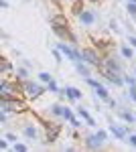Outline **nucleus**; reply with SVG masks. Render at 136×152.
Segmentation results:
<instances>
[{
  "mask_svg": "<svg viewBox=\"0 0 136 152\" xmlns=\"http://www.w3.org/2000/svg\"><path fill=\"white\" fill-rule=\"evenodd\" d=\"M0 110L2 112H8L14 116H21L29 112V99L26 97H14V99H6V97H0Z\"/></svg>",
  "mask_w": 136,
  "mask_h": 152,
  "instance_id": "1",
  "label": "nucleus"
},
{
  "mask_svg": "<svg viewBox=\"0 0 136 152\" xmlns=\"http://www.w3.org/2000/svg\"><path fill=\"white\" fill-rule=\"evenodd\" d=\"M0 97H6V99L24 97L23 83L16 81V79H2V83H0Z\"/></svg>",
  "mask_w": 136,
  "mask_h": 152,
  "instance_id": "2",
  "label": "nucleus"
},
{
  "mask_svg": "<svg viewBox=\"0 0 136 152\" xmlns=\"http://www.w3.org/2000/svg\"><path fill=\"white\" fill-rule=\"evenodd\" d=\"M23 91H24V97H26L29 102H37V99L47 91V87H43L41 83H37V81L26 79V81H23Z\"/></svg>",
  "mask_w": 136,
  "mask_h": 152,
  "instance_id": "3",
  "label": "nucleus"
},
{
  "mask_svg": "<svg viewBox=\"0 0 136 152\" xmlns=\"http://www.w3.org/2000/svg\"><path fill=\"white\" fill-rule=\"evenodd\" d=\"M108 140V132L106 130H98L96 134H91L85 138V148H90V150H98V148H102V144Z\"/></svg>",
  "mask_w": 136,
  "mask_h": 152,
  "instance_id": "4",
  "label": "nucleus"
},
{
  "mask_svg": "<svg viewBox=\"0 0 136 152\" xmlns=\"http://www.w3.org/2000/svg\"><path fill=\"white\" fill-rule=\"evenodd\" d=\"M81 59L87 65H91V67H100L102 65V57H100V53L96 49H81Z\"/></svg>",
  "mask_w": 136,
  "mask_h": 152,
  "instance_id": "5",
  "label": "nucleus"
},
{
  "mask_svg": "<svg viewBox=\"0 0 136 152\" xmlns=\"http://www.w3.org/2000/svg\"><path fill=\"white\" fill-rule=\"evenodd\" d=\"M43 126H45V140L49 142V144L57 142L59 134H61V124H57V122H51V124H43Z\"/></svg>",
  "mask_w": 136,
  "mask_h": 152,
  "instance_id": "6",
  "label": "nucleus"
},
{
  "mask_svg": "<svg viewBox=\"0 0 136 152\" xmlns=\"http://www.w3.org/2000/svg\"><path fill=\"white\" fill-rule=\"evenodd\" d=\"M110 134H114V138L118 140H126L128 138V128L126 126H120V124H110Z\"/></svg>",
  "mask_w": 136,
  "mask_h": 152,
  "instance_id": "7",
  "label": "nucleus"
},
{
  "mask_svg": "<svg viewBox=\"0 0 136 152\" xmlns=\"http://www.w3.org/2000/svg\"><path fill=\"white\" fill-rule=\"evenodd\" d=\"M14 73H16V69L12 67L10 61L4 57L2 63H0V75H2V79H10V75H14Z\"/></svg>",
  "mask_w": 136,
  "mask_h": 152,
  "instance_id": "8",
  "label": "nucleus"
},
{
  "mask_svg": "<svg viewBox=\"0 0 136 152\" xmlns=\"http://www.w3.org/2000/svg\"><path fill=\"white\" fill-rule=\"evenodd\" d=\"M79 23L85 24V26H91V24L96 23V14H93V10H81L79 14Z\"/></svg>",
  "mask_w": 136,
  "mask_h": 152,
  "instance_id": "9",
  "label": "nucleus"
},
{
  "mask_svg": "<svg viewBox=\"0 0 136 152\" xmlns=\"http://www.w3.org/2000/svg\"><path fill=\"white\" fill-rule=\"evenodd\" d=\"M65 95H67V99H71V102H79L81 97H83V94H81V89H77V87H65Z\"/></svg>",
  "mask_w": 136,
  "mask_h": 152,
  "instance_id": "10",
  "label": "nucleus"
},
{
  "mask_svg": "<svg viewBox=\"0 0 136 152\" xmlns=\"http://www.w3.org/2000/svg\"><path fill=\"white\" fill-rule=\"evenodd\" d=\"M77 116H79L81 120H85V124L91 126V128H96V126H98V124H96V120L90 116V112H87L85 107H77Z\"/></svg>",
  "mask_w": 136,
  "mask_h": 152,
  "instance_id": "11",
  "label": "nucleus"
},
{
  "mask_svg": "<svg viewBox=\"0 0 136 152\" xmlns=\"http://www.w3.org/2000/svg\"><path fill=\"white\" fill-rule=\"evenodd\" d=\"M14 79H16V81H26V79H29V67H26V65H23V67H18V69H16V73H14Z\"/></svg>",
  "mask_w": 136,
  "mask_h": 152,
  "instance_id": "12",
  "label": "nucleus"
},
{
  "mask_svg": "<svg viewBox=\"0 0 136 152\" xmlns=\"http://www.w3.org/2000/svg\"><path fill=\"white\" fill-rule=\"evenodd\" d=\"M51 26H69L65 14H55V16H51Z\"/></svg>",
  "mask_w": 136,
  "mask_h": 152,
  "instance_id": "13",
  "label": "nucleus"
},
{
  "mask_svg": "<svg viewBox=\"0 0 136 152\" xmlns=\"http://www.w3.org/2000/svg\"><path fill=\"white\" fill-rule=\"evenodd\" d=\"M75 69H77V73H79L81 77H90V75H91L90 67H87V63H85V61H77V63H75Z\"/></svg>",
  "mask_w": 136,
  "mask_h": 152,
  "instance_id": "14",
  "label": "nucleus"
},
{
  "mask_svg": "<svg viewBox=\"0 0 136 152\" xmlns=\"http://www.w3.org/2000/svg\"><path fill=\"white\" fill-rule=\"evenodd\" d=\"M120 118L124 120L126 124H136V114L128 112V110H120Z\"/></svg>",
  "mask_w": 136,
  "mask_h": 152,
  "instance_id": "15",
  "label": "nucleus"
},
{
  "mask_svg": "<svg viewBox=\"0 0 136 152\" xmlns=\"http://www.w3.org/2000/svg\"><path fill=\"white\" fill-rule=\"evenodd\" d=\"M23 134L24 136H26V138H37V136H39V132H37V128H35V126H31V124H26V126H24L23 128Z\"/></svg>",
  "mask_w": 136,
  "mask_h": 152,
  "instance_id": "16",
  "label": "nucleus"
},
{
  "mask_svg": "<svg viewBox=\"0 0 136 152\" xmlns=\"http://www.w3.org/2000/svg\"><path fill=\"white\" fill-rule=\"evenodd\" d=\"M96 95H98V97H100V99H106V102H108V99H110V91H108V89H106V87H104L102 83H100V85H98V87H96Z\"/></svg>",
  "mask_w": 136,
  "mask_h": 152,
  "instance_id": "17",
  "label": "nucleus"
},
{
  "mask_svg": "<svg viewBox=\"0 0 136 152\" xmlns=\"http://www.w3.org/2000/svg\"><path fill=\"white\" fill-rule=\"evenodd\" d=\"M45 87H47V91H49V94H61V89H59V85H57L55 83V79H51V81L49 83H45Z\"/></svg>",
  "mask_w": 136,
  "mask_h": 152,
  "instance_id": "18",
  "label": "nucleus"
},
{
  "mask_svg": "<svg viewBox=\"0 0 136 152\" xmlns=\"http://www.w3.org/2000/svg\"><path fill=\"white\" fill-rule=\"evenodd\" d=\"M63 110H65V105H61V104H53L51 105V114L57 118H63Z\"/></svg>",
  "mask_w": 136,
  "mask_h": 152,
  "instance_id": "19",
  "label": "nucleus"
},
{
  "mask_svg": "<svg viewBox=\"0 0 136 152\" xmlns=\"http://www.w3.org/2000/svg\"><path fill=\"white\" fill-rule=\"evenodd\" d=\"M120 53H122L124 59H132L134 57V51H132V47H128V45H124V47L120 49Z\"/></svg>",
  "mask_w": 136,
  "mask_h": 152,
  "instance_id": "20",
  "label": "nucleus"
},
{
  "mask_svg": "<svg viewBox=\"0 0 136 152\" xmlns=\"http://www.w3.org/2000/svg\"><path fill=\"white\" fill-rule=\"evenodd\" d=\"M12 150H14V152H26V150H29V146H26L24 142H14V144H12Z\"/></svg>",
  "mask_w": 136,
  "mask_h": 152,
  "instance_id": "21",
  "label": "nucleus"
},
{
  "mask_svg": "<svg viewBox=\"0 0 136 152\" xmlns=\"http://www.w3.org/2000/svg\"><path fill=\"white\" fill-rule=\"evenodd\" d=\"M126 10H128V14L136 20V2H128V4H126Z\"/></svg>",
  "mask_w": 136,
  "mask_h": 152,
  "instance_id": "22",
  "label": "nucleus"
},
{
  "mask_svg": "<svg viewBox=\"0 0 136 152\" xmlns=\"http://www.w3.org/2000/svg\"><path fill=\"white\" fill-rule=\"evenodd\" d=\"M51 79H53V75H51V73H47V71H41V73H39V81L49 83Z\"/></svg>",
  "mask_w": 136,
  "mask_h": 152,
  "instance_id": "23",
  "label": "nucleus"
},
{
  "mask_svg": "<svg viewBox=\"0 0 136 152\" xmlns=\"http://www.w3.org/2000/svg\"><path fill=\"white\" fill-rule=\"evenodd\" d=\"M124 81L128 87H132V85H136V75H124Z\"/></svg>",
  "mask_w": 136,
  "mask_h": 152,
  "instance_id": "24",
  "label": "nucleus"
},
{
  "mask_svg": "<svg viewBox=\"0 0 136 152\" xmlns=\"http://www.w3.org/2000/svg\"><path fill=\"white\" fill-rule=\"evenodd\" d=\"M85 83H87V85H90V87H93V89H96V87H98V85H100V81H98V79H93V77H85Z\"/></svg>",
  "mask_w": 136,
  "mask_h": 152,
  "instance_id": "25",
  "label": "nucleus"
},
{
  "mask_svg": "<svg viewBox=\"0 0 136 152\" xmlns=\"http://www.w3.org/2000/svg\"><path fill=\"white\" fill-rule=\"evenodd\" d=\"M71 118H73V112H71L67 105H65V110H63V120H65V122H69Z\"/></svg>",
  "mask_w": 136,
  "mask_h": 152,
  "instance_id": "26",
  "label": "nucleus"
},
{
  "mask_svg": "<svg viewBox=\"0 0 136 152\" xmlns=\"http://www.w3.org/2000/svg\"><path fill=\"white\" fill-rule=\"evenodd\" d=\"M128 97H130V99L136 104V85H132V87L128 89Z\"/></svg>",
  "mask_w": 136,
  "mask_h": 152,
  "instance_id": "27",
  "label": "nucleus"
},
{
  "mask_svg": "<svg viewBox=\"0 0 136 152\" xmlns=\"http://www.w3.org/2000/svg\"><path fill=\"white\" fill-rule=\"evenodd\" d=\"M79 120H81V118H79ZM79 120H77V118L73 116V118H71V120H69V124H71V126H73V128L77 130V128H81V122H79Z\"/></svg>",
  "mask_w": 136,
  "mask_h": 152,
  "instance_id": "28",
  "label": "nucleus"
},
{
  "mask_svg": "<svg viewBox=\"0 0 136 152\" xmlns=\"http://www.w3.org/2000/svg\"><path fill=\"white\" fill-rule=\"evenodd\" d=\"M53 57H55L57 63H61V61H63V53H61L59 49H55V51H53Z\"/></svg>",
  "mask_w": 136,
  "mask_h": 152,
  "instance_id": "29",
  "label": "nucleus"
},
{
  "mask_svg": "<svg viewBox=\"0 0 136 152\" xmlns=\"http://www.w3.org/2000/svg\"><path fill=\"white\" fill-rule=\"evenodd\" d=\"M4 138H6L8 142H12V144H14V142H16V134H12V132H6V134H4Z\"/></svg>",
  "mask_w": 136,
  "mask_h": 152,
  "instance_id": "30",
  "label": "nucleus"
},
{
  "mask_svg": "<svg viewBox=\"0 0 136 152\" xmlns=\"http://www.w3.org/2000/svg\"><path fill=\"white\" fill-rule=\"evenodd\" d=\"M126 140L130 142V146H134V148H136V134H128V138H126Z\"/></svg>",
  "mask_w": 136,
  "mask_h": 152,
  "instance_id": "31",
  "label": "nucleus"
},
{
  "mask_svg": "<svg viewBox=\"0 0 136 152\" xmlns=\"http://www.w3.org/2000/svg\"><path fill=\"white\" fill-rule=\"evenodd\" d=\"M128 43H130V47H134V49H136V37H134V35H130V37H128Z\"/></svg>",
  "mask_w": 136,
  "mask_h": 152,
  "instance_id": "32",
  "label": "nucleus"
},
{
  "mask_svg": "<svg viewBox=\"0 0 136 152\" xmlns=\"http://www.w3.org/2000/svg\"><path fill=\"white\" fill-rule=\"evenodd\" d=\"M8 148V140L4 138V140H0V150H6Z\"/></svg>",
  "mask_w": 136,
  "mask_h": 152,
  "instance_id": "33",
  "label": "nucleus"
},
{
  "mask_svg": "<svg viewBox=\"0 0 136 152\" xmlns=\"http://www.w3.org/2000/svg\"><path fill=\"white\" fill-rule=\"evenodd\" d=\"M108 104H110V107H112V110H114V107H118V104H116V102H114L112 97H110V99H108Z\"/></svg>",
  "mask_w": 136,
  "mask_h": 152,
  "instance_id": "34",
  "label": "nucleus"
},
{
  "mask_svg": "<svg viewBox=\"0 0 136 152\" xmlns=\"http://www.w3.org/2000/svg\"><path fill=\"white\" fill-rule=\"evenodd\" d=\"M110 28H114V31H118V24H116V20H110Z\"/></svg>",
  "mask_w": 136,
  "mask_h": 152,
  "instance_id": "35",
  "label": "nucleus"
},
{
  "mask_svg": "<svg viewBox=\"0 0 136 152\" xmlns=\"http://www.w3.org/2000/svg\"><path fill=\"white\" fill-rule=\"evenodd\" d=\"M128 2H136V0H128Z\"/></svg>",
  "mask_w": 136,
  "mask_h": 152,
  "instance_id": "36",
  "label": "nucleus"
},
{
  "mask_svg": "<svg viewBox=\"0 0 136 152\" xmlns=\"http://www.w3.org/2000/svg\"><path fill=\"white\" fill-rule=\"evenodd\" d=\"M134 73H136V69H134Z\"/></svg>",
  "mask_w": 136,
  "mask_h": 152,
  "instance_id": "37",
  "label": "nucleus"
}]
</instances>
